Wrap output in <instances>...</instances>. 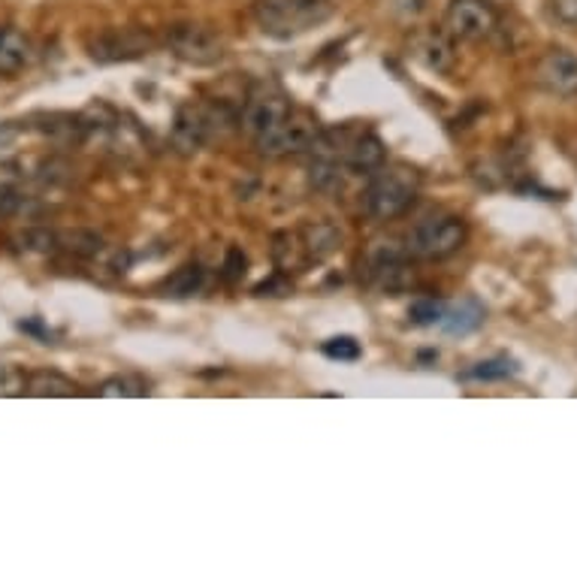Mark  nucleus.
I'll use <instances>...</instances> for the list:
<instances>
[{
    "instance_id": "39448f33",
    "label": "nucleus",
    "mask_w": 577,
    "mask_h": 577,
    "mask_svg": "<svg viewBox=\"0 0 577 577\" xmlns=\"http://www.w3.org/2000/svg\"><path fill=\"white\" fill-rule=\"evenodd\" d=\"M360 278L369 288L400 297L415 285V269H412V257L405 252V245H393V242H376L366 257L360 261Z\"/></svg>"
},
{
    "instance_id": "4468645a",
    "label": "nucleus",
    "mask_w": 577,
    "mask_h": 577,
    "mask_svg": "<svg viewBox=\"0 0 577 577\" xmlns=\"http://www.w3.org/2000/svg\"><path fill=\"white\" fill-rule=\"evenodd\" d=\"M297 239H300L302 254H305L309 266L324 264L326 257L342 245L339 227L326 224V221H309V224L297 227Z\"/></svg>"
},
{
    "instance_id": "20e7f679",
    "label": "nucleus",
    "mask_w": 577,
    "mask_h": 577,
    "mask_svg": "<svg viewBox=\"0 0 577 577\" xmlns=\"http://www.w3.org/2000/svg\"><path fill=\"white\" fill-rule=\"evenodd\" d=\"M465 236L469 230H465L463 218L432 215L412 227V233L405 236V252L412 261H445L463 249Z\"/></svg>"
},
{
    "instance_id": "0eeeda50",
    "label": "nucleus",
    "mask_w": 577,
    "mask_h": 577,
    "mask_svg": "<svg viewBox=\"0 0 577 577\" xmlns=\"http://www.w3.org/2000/svg\"><path fill=\"white\" fill-rule=\"evenodd\" d=\"M163 43L178 61L191 64V67H215L224 61V39L218 37L212 27L197 25V22L170 25L163 34Z\"/></svg>"
},
{
    "instance_id": "4be33fe9",
    "label": "nucleus",
    "mask_w": 577,
    "mask_h": 577,
    "mask_svg": "<svg viewBox=\"0 0 577 577\" xmlns=\"http://www.w3.org/2000/svg\"><path fill=\"white\" fill-rule=\"evenodd\" d=\"M448 309V302L436 300V297H417L408 305V321L417 326H439L441 314Z\"/></svg>"
},
{
    "instance_id": "412c9836",
    "label": "nucleus",
    "mask_w": 577,
    "mask_h": 577,
    "mask_svg": "<svg viewBox=\"0 0 577 577\" xmlns=\"http://www.w3.org/2000/svg\"><path fill=\"white\" fill-rule=\"evenodd\" d=\"M511 376H517V363L511 357H493V360L475 363L469 372H463L465 381H503Z\"/></svg>"
},
{
    "instance_id": "6ab92c4d",
    "label": "nucleus",
    "mask_w": 577,
    "mask_h": 577,
    "mask_svg": "<svg viewBox=\"0 0 577 577\" xmlns=\"http://www.w3.org/2000/svg\"><path fill=\"white\" fill-rule=\"evenodd\" d=\"M25 393L27 396H37V400H70V396H79V388H76V381H70L61 372L43 369V372L27 376Z\"/></svg>"
},
{
    "instance_id": "9d476101",
    "label": "nucleus",
    "mask_w": 577,
    "mask_h": 577,
    "mask_svg": "<svg viewBox=\"0 0 577 577\" xmlns=\"http://www.w3.org/2000/svg\"><path fill=\"white\" fill-rule=\"evenodd\" d=\"M318 130H321V125L314 122L312 115L302 113V109H293L285 125L276 127L269 137L257 139L254 146H257V151L266 154V158L300 154V151H309V146H312L314 137H318Z\"/></svg>"
},
{
    "instance_id": "f8f14e48",
    "label": "nucleus",
    "mask_w": 577,
    "mask_h": 577,
    "mask_svg": "<svg viewBox=\"0 0 577 577\" xmlns=\"http://www.w3.org/2000/svg\"><path fill=\"white\" fill-rule=\"evenodd\" d=\"M342 163L348 173L357 176H372L378 166L388 163V146L376 137V134H357L348 139V146L342 151Z\"/></svg>"
},
{
    "instance_id": "f257e3e1",
    "label": "nucleus",
    "mask_w": 577,
    "mask_h": 577,
    "mask_svg": "<svg viewBox=\"0 0 577 577\" xmlns=\"http://www.w3.org/2000/svg\"><path fill=\"white\" fill-rule=\"evenodd\" d=\"M420 194V173L408 163H384L369 176L363 191V212L372 221H393L412 209Z\"/></svg>"
},
{
    "instance_id": "dca6fc26",
    "label": "nucleus",
    "mask_w": 577,
    "mask_h": 577,
    "mask_svg": "<svg viewBox=\"0 0 577 577\" xmlns=\"http://www.w3.org/2000/svg\"><path fill=\"white\" fill-rule=\"evenodd\" d=\"M345 163L333 154H314L309 161V188L318 191V194H339L342 185H345Z\"/></svg>"
},
{
    "instance_id": "9b49d317",
    "label": "nucleus",
    "mask_w": 577,
    "mask_h": 577,
    "mask_svg": "<svg viewBox=\"0 0 577 577\" xmlns=\"http://www.w3.org/2000/svg\"><path fill=\"white\" fill-rule=\"evenodd\" d=\"M535 82L559 101H577V55L551 49L535 67Z\"/></svg>"
},
{
    "instance_id": "1a4fd4ad",
    "label": "nucleus",
    "mask_w": 577,
    "mask_h": 577,
    "mask_svg": "<svg viewBox=\"0 0 577 577\" xmlns=\"http://www.w3.org/2000/svg\"><path fill=\"white\" fill-rule=\"evenodd\" d=\"M499 25V13L489 0H451L445 10V31L451 39L481 43Z\"/></svg>"
},
{
    "instance_id": "cd10ccee",
    "label": "nucleus",
    "mask_w": 577,
    "mask_h": 577,
    "mask_svg": "<svg viewBox=\"0 0 577 577\" xmlns=\"http://www.w3.org/2000/svg\"><path fill=\"white\" fill-rule=\"evenodd\" d=\"M551 10L556 15V22L577 31V0H551Z\"/></svg>"
},
{
    "instance_id": "aec40b11",
    "label": "nucleus",
    "mask_w": 577,
    "mask_h": 577,
    "mask_svg": "<svg viewBox=\"0 0 577 577\" xmlns=\"http://www.w3.org/2000/svg\"><path fill=\"white\" fill-rule=\"evenodd\" d=\"M206 273L200 264H185L182 269H176L173 276L166 278L161 285V297H173V300H188L194 293H200Z\"/></svg>"
},
{
    "instance_id": "c85d7f7f",
    "label": "nucleus",
    "mask_w": 577,
    "mask_h": 577,
    "mask_svg": "<svg viewBox=\"0 0 577 577\" xmlns=\"http://www.w3.org/2000/svg\"><path fill=\"white\" fill-rule=\"evenodd\" d=\"M19 330H22V333H31V336H37V339H43V342L51 339V333L46 330V326L39 324L37 318H31V321H19Z\"/></svg>"
},
{
    "instance_id": "f03ea898",
    "label": "nucleus",
    "mask_w": 577,
    "mask_h": 577,
    "mask_svg": "<svg viewBox=\"0 0 577 577\" xmlns=\"http://www.w3.org/2000/svg\"><path fill=\"white\" fill-rule=\"evenodd\" d=\"M336 10V0H257L254 22L266 37L293 39L330 22Z\"/></svg>"
},
{
    "instance_id": "393cba45",
    "label": "nucleus",
    "mask_w": 577,
    "mask_h": 577,
    "mask_svg": "<svg viewBox=\"0 0 577 577\" xmlns=\"http://www.w3.org/2000/svg\"><path fill=\"white\" fill-rule=\"evenodd\" d=\"M27 376H22L15 366H0V396H19L25 393Z\"/></svg>"
},
{
    "instance_id": "f3484780",
    "label": "nucleus",
    "mask_w": 577,
    "mask_h": 577,
    "mask_svg": "<svg viewBox=\"0 0 577 577\" xmlns=\"http://www.w3.org/2000/svg\"><path fill=\"white\" fill-rule=\"evenodd\" d=\"M484 324V305L477 300H460V302H448V309L441 314L439 326L451 336H469L475 333L477 326Z\"/></svg>"
},
{
    "instance_id": "bb28decb",
    "label": "nucleus",
    "mask_w": 577,
    "mask_h": 577,
    "mask_svg": "<svg viewBox=\"0 0 577 577\" xmlns=\"http://www.w3.org/2000/svg\"><path fill=\"white\" fill-rule=\"evenodd\" d=\"M245 266H249V261H245V254L239 252V249H230L227 252V261H224V281H239V278L245 276Z\"/></svg>"
},
{
    "instance_id": "a211bd4d",
    "label": "nucleus",
    "mask_w": 577,
    "mask_h": 577,
    "mask_svg": "<svg viewBox=\"0 0 577 577\" xmlns=\"http://www.w3.org/2000/svg\"><path fill=\"white\" fill-rule=\"evenodd\" d=\"M55 249H58V254L89 261V257H101L106 252V242L97 233L76 227V230H55Z\"/></svg>"
},
{
    "instance_id": "5701e85b",
    "label": "nucleus",
    "mask_w": 577,
    "mask_h": 577,
    "mask_svg": "<svg viewBox=\"0 0 577 577\" xmlns=\"http://www.w3.org/2000/svg\"><path fill=\"white\" fill-rule=\"evenodd\" d=\"M149 393V388L139 381V378H130V376H115L109 378V381H103L101 388H97V396H125V400H130V396H146Z\"/></svg>"
},
{
    "instance_id": "b1692460",
    "label": "nucleus",
    "mask_w": 577,
    "mask_h": 577,
    "mask_svg": "<svg viewBox=\"0 0 577 577\" xmlns=\"http://www.w3.org/2000/svg\"><path fill=\"white\" fill-rule=\"evenodd\" d=\"M321 354L330 357V360H342V363H354V360H360V342H354L351 336H336V339H330L321 345Z\"/></svg>"
},
{
    "instance_id": "423d86ee",
    "label": "nucleus",
    "mask_w": 577,
    "mask_h": 577,
    "mask_svg": "<svg viewBox=\"0 0 577 577\" xmlns=\"http://www.w3.org/2000/svg\"><path fill=\"white\" fill-rule=\"evenodd\" d=\"M297 106L290 101L281 85L276 82H254L249 97H245V106L239 113V125L249 134L252 142L257 139L269 137L276 127H281L288 122V115L293 113Z\"/></svg>"
},
{
    "instance_id": "7ed1b4c3",
    "label": "nucleus",
    "mask_w": 577,
    "mask_h": 577,
    "mask_svg": "<svg viewBox=\"0 0 577 577\" xmlns=\"http://www.w3.org/2000/svg\"><path fill=\"white\" fill-rule=\"evenodd\" d=\"M236 125V115L227 103H185L176 113L173 146L178 154H197L212 139L224 137V130Z\"/></svg>"
},
{
    "instance_id": "ddd939ff",
    "label": "nucleus",
    "mask_w": 577,
    "mask_h": 577,
    "mask_svg": "<svg viewBox=\"0 0 577 577\" xmlns=\"http://www.w3.org/2000/svg\"><path fill=\"white\" fill-rule=\"evenodd\" d=\"M408 49H412V58L424 64L427 70L448 73L453 67V43L448 31H417Z\"/></svg>"
},
{
    "instance_id": "a878e982",
    "label": "nucleus",
    "mask_w": 577,
    "mask_h": 577,
    "mask_svg": "<svg viewBox=\"0 0 577 577\" xmlns=\"http://www.w3.org/2000/svg\"><path fill=\"white\" fill-rule=\"evenodd\" d=\"M290 290H293V285H290L288 273H276V276L269 278V281L257 285V288H254V293H257V297H288Z\"/></svg>"
},
{
    "instance_id": "6e6552de",
    "label": "nucleus",
    "mask_w": 577,
    "mask_h": 577,
    "mask_svg": "<svg viewBox=\"0 0 577 577\" xmlns=\"http://www.w3.org/2000/svg\"><path fill=\"white\" fill-rule=\"evenodd\" d=\"M158 39L142 27H106L89 39V58L94 64H127L154 51Z\"/></svg>"
},
{
    "instance_id": "2eb2a0df",
    "label": "nucleus",
    "mask_w": 577,
    "mask_h": 577,
    "mask_svg": "<svg viewBox=\"0 0 577 577\" xmlns=\"http://www.w3.org/2000/svg\"><path fill=\"white\" fill-rule=\"evenodd\" d=\"M34 58V43L25 31L13 25H0V76H15Z\"/></svg>"
},
{
    "instance_id": "c756f323",
    "label": "nucleus",
    "mask_w": 577,
    "mask_h": 577,
    "mask_svg": "<svg viewBox=\"0 0 577 577\" xmlns=\"http://www.w3.org/2000/svg\"><path fill=\"white\" fill-rule=\"evenodd\" d=\"M19 127H15V122H3L0 125V149H7V146H13L15 139H19Z\"/></svg>"
}]
</instances>
